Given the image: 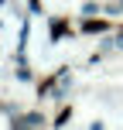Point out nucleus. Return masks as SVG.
<instances>
[{"instance_id":"nucleus-1","label":"nucleus","mask_w":123,"mask_h":130,"mask_svg":"<svg viewBox=\"0 0 123 130\" xmlns=\"http://www.w3.org/2000/svg\"><path fill=\"white\" fill-rule=\"evenodd\" d=\"M103 27H106L103 21H89V24H85V31H103Z\"/></svg>"}]
</instances>
